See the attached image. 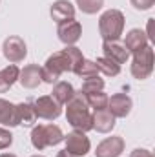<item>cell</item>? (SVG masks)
<instances>
[{
  "mask_svg": "<svg viewBox=\"0 0 155 157\" xmlns=\"http://www.w3.org/2000/svg\"><path fill=\"white\" fill-rule=\"evenodd\" d=\"M75 95V88L70 84V82H57L55 88H53V99L62 106V104H68Z\"/></svg>",
  "mask_w": 155,
  "mask_h": 157,
  "instance_id": "cell-19",
  "label": "cell"
},
{
  "mask_svg": "<svg viewBox=\"0 0 155 157\" xmlns=\"http://www.w3.org/2000/svg\"><path fill=\"white\" fill-rule=\"evenodd\" d=\"M99 31L104 40H119L124 31V15L119 9H108L99 18Z\"/></svg>",
  "mask_w": 155,
  "mask_h": 157,
  "instance_id": "cell-2",
  "label": "cell"
},
{
  "mask_svg": "<svg viewBox=\"0 0 155 157\" xmlns=\"http://www.w3.org/2000/svg\"><path fill=\"white\" fill-rule=\"evenodd\" d=\"M122 152H124V139L113 135V137L104 139V141L97 146L95 155L97 157H119Z\"/></svg>",
  "mask_w": 155,
  "mask_h": 157,
  "instance_id": "cell-12",
  "label": "cell"
},
{
  "mask_svg": "<svg viewBox=\"0 0 155 157\" xmlns=\"http://www.w3.org/2000/svg\"><path fill=\"white\" fill-rule=\"evenodd\" d=\"M0 124L4 126H18L17 106L6 99H0Z\"/></svg>",
  "mask_w": 155,
  "mask_h": 157,
  "instance_id": "cell-17",
  "label": "cell"
},
{
  "mask_svg": "<svg viewBox=\"0 0 155 157\" xmlns=\"http://www.w3.org/2000/svg\"><path fill=\"white\" fill-rule=\"evenodd\" d=\"M66 119L77 132H89L93 130V113L89 112V104L86 102V97L75 91L73 99L66 104Z\"/></svg>",
  "mask_w": 155,
  "mask_h": 157,
  "instance_id": "cell-1",
  "label": "cell"
},
{
  "mask_svg": "<svg viewBox=\"0 0 155 157\" xmlns=\"http://www.w3.org/2000/svg\"><path fill=\"white\" fill-rule=\"evenodd\" d=\"M0 157H17V155H15V154H2Z\"/></svg>",
  "mask_w": 155,
  "mask_h": 157,
  "instance_id": "cell-31",
  "label": "cell"
},
{
  "mask_svg": "<svg viewBox=\"0 0 155 157\" xmlns=\"http://www.w3.org/2000/svg\"><path fill=\"white\" fill-rule=\"evenodd\" d=\"M49 13L55 22H62V20H70L75 17V7L70 0H57V2H53Z\"/></svg>",
  "mask_w": 155,
  "mask_h": 157,
  "instance_id": "cell-13",
  "label": "cell"
},
{
  "mask_svg": "<svg viewBox=\"0 0 155 157\" xmlns=\"http://www.w3.org/2000/svg\"><path fill=\"white\" fill-rule=\"evenodd\" d=\"M95 64H97V70L100 71V73H104L106 77H115L120 73V66L113 62V60H110V59H106V57H100V59H97L95 60Z\"/></svg>",
  "mask_w": 155,
  "mask_h": 157,
  "instance_id": "cell-21",
  "label": "cell"
},
{
  "mask_svg": "<svg viewBox=\"0 0 155 157\" xmlns=\"http://www.w3.org/2000/svg\"><path fill=\"white\" fill-rule=\"evenodd\" d=\"M130 157H153V154L150 152V150H144V148H137V150H133Z\"/></svg>",
  "mask_w": 155,
  "mask_h": 157,
  "instance_id": "cell-29",
  "label": "cell"
},
{
  "mask_svg": "<svg viewBox=\"0 0 155 157\" xmlns=\"http://www.w3.org/2000/svg\"><path fill=\"white\" fill-rule=\"evenodd\" d=\"M57 157H77V155H73V154H70L68 150H60V152L57 154Z\"/></svg>",
  "mask_w": 155,
  "mask_h": 157,
  "instance_id": "cell-30",
  "label": "cell"
},
{
  "mask_svg": "<svg viewBox=\"0 0 155 157\" xmlns=\"http://www.w3.org/2000/svg\"><path fill=\"white\" fill-rule=\"evenodd\" d=\"M153 71V48L148 44L142 49L133 53V62H131V75L139 80L148 78Z\"/></svg>",
  "mask_w": 155,
  "mask_h": 157,
  "instance_id": "cell-5",
  "label": "cell"
},
{
  "mask_svg": "<svg viewBox=\"0 0 155 157\" xmlns=\"http://www.w3.org/2000/svg\"><path fill=\"white\" fill-rule=\"evenodd\" d=\"M124 46L130 53H135V51L142 49L144 46H148V35L141 29H131L124 39Z\"/></svg>",
  "mask_w": 155,
  "mask_h": 157,
  "instance_id": "cell-16",
  "label": "cell"
},
{
  "mask_svg": "<svg viewBox=\"0 0 155 157\" xmlns=\"http://www.w3.org/2000/svg\"><path fill=\"white\" fill-rule=\"evenodd\" d=\"M75 73H77L80 78H84V80H86V78H91V77H99V75H97V73H99L97 64H95L93 60H86V59L80 62V66L77 68Z\"/></svg>",
  "mask_w": 155,
  "mask_h": 157,
  "instance_id": "cell-23",
  "label": "cell"
},
{
  "mask_svg": "<svg viewBox=\"0 0 155 157\" xmlns=\"http://www.w3.org/2000/svg\"><path fill=\"white\" fill-rule=\"evenodd\" d=\"M102 90H104V80L99 77H91L84 80V84L80 88V93L88 95V93H95V91H102Z\"/></svg>",
  "mask_w": 155,
  "mask_h": 157,
  "instance_id": "cell-25",
  "label": "cell"
},
{
  "mask_svg": "<svg viewBox=\"0 0 155 157\" xmlns=\"http://www.w3.org/2000/svg\"><path fill=\"white\" fill-rule=\"evenodd\" d=\"M64 141H66V150L70 152V154H73V155H86L88 152H89V139L86 137V133L84 132H71V133H68V137H64Z\"/></svg>",
  "mask_w": 155,
  "mask_h": 157,
  "instance_id": "cell-9",
  "label": "cell"
},
{
  "mask_svg": "<svg viewBox=\"0 0 155 157\" xmlns=\"http://www.w3.org/2000/svg\"><path fill=\"white\" fill-rule=\"evenodd\" d=\"M86 97V102L89 104V108H93L95 112L99 110H106L108 108V95L104 91H95V93H88L84 95Z\"/></svg>",
  "mask_w": 155,
  "mask_h": 157,
  "instance_id": "cell-22",
  "label": "cell"
},
{
  "mask_svg": "<svg viewBox=\"0 0 155 157\" xmlns=\"http://www.w3.org/2000/svg\"><path fill=\"white\" fill-rule=\"evenodd\" d=\"M2 51H4V57H6L11 64L22 62V60L26 59V55H28L26 42L20 39V37H7V39L4 40Z\"/></svg>",
  "mask_w": 155,
  "mask_h": 157,
  "instance_id": "cell-6",
  "label": "cell"
},
{
  "mask_svg": "<svg viewBox=\"0 0 155 157\" xmlns=\"http://www.w3.org/2000/svg\"><path fill=\"white\" fill-rule=\"evenodd\" d=\"M18 75H20V70L17 64H9L6 66L2 71H0V93L7 91L17 80H18Z\"/></svg>",
  "mask_w": 155,
  "mask_h": 157,
  "instance_id": "cell-18",
  "label": "cell"
},
{
  "mask_svg": "<svg viewBox=\"0 0 155 157\" xmlns=\"http://www.w3.org/2000/svg\"><path fill=\"white\" fill-rule=\"evenodd\" d=\"M113 117H126L131 112V99L126 93H115L112 99H108V108H106Z\"/></svg>",
  "mask_w": 155,
  "mask_h": 157,
  "instance_id": "cell-11",
  "label": "cell"
},
{
  "mask_svg": "<svg viewBox=\"0 0 155 157\" xmlns=\"http://www.w3.org/2000/svg\"><path fill=\"white\" fill-rule=\"evenodd\" d=\"M130 2H131V6H133L135 9H139V11H146V9H150L155 4V0H130Z\"/></svg>",
  "mask_w": 155,
  "mask_h": 157,
  "instance_id": "cell-28",
  "label": "cell"
},
{
  "mask_svg": "<svg viewBox=\"0 0 155 157\" xmlns=\"http://www.w3.org/2000/svg\"><path fill=\"white\" fill-rule=\"evenodd\" d=\"M31 157H44V155H31Z\"/></svg>",
  "mask_w": 155,
  "mask_h": 157,
  "instance_id": "cell-32",
  "label": "cell"
},
{
  "mask_svg": "<svg viewBox=\"0 0 155 157\" xmlns=\"http://www.w3.org/2000/svg\"><path fill=\"white\" fill-rule=\"evenodd\" d=\"M57 35H59L60 42H64L66 46H73L80 39V35H82V26H80V22L75 20V18L62 20V22H59Z\"/></svg>",
  "mask_w": 155,
  "mask_h": 157,
  "instance_id": "cell-8",
  "label": "cell"
},
{
  "mask_svg": "<svg viewBox=\"0 0 155 157\" xmlns=\"http://www.w3.org/2000/svg\"><path fill=\"white\" fill-rule=\"evenodd\" d=\"M18 80H20V84L24 86V88H28V90H33V88H37L40 84V68L39 64H28L22 71H20V75H18Z\"/></svg>",
  "mask_w": 155,
  "mask_h": 157,
  "instance_id": "cell-14",
  "label": "cell"
},
{
  "mask_svg": "<svg viewBox=\"0 0 155 157\" xmlns=\"http://www.w3.org/2000/svg\"><path fill=\"white\" fill-rule=\"evenodd\" d=\"M64 71H71V62L64 51H59V53H53L46 60V64L40 68V77L44 82L53 84L60 78V75Z\"/></svg>",
  "mask_w": 155,
  "mask_h": 157,
  "instance_id": "cell-4",
  "label": "cell"
},
{
  "mask_svg": "<svg viewBox=\"0 0 155 157\" xmlns=\"http://www.w3.org/2000/svg\"><path fill=\"white\" fill-rule=\"evenodd\" d=\"M102 51H104V57L117 62L119 66L124 64L128 59H130V51L126 49L124 44H120L119 40H104L102 44Z\"/></svg>",
  "mask_w": 155,
  "mask_h": 157,
  "instance_id": "cell-10",
  "label": "cell"
},
{
  "mask_svg": "<svg viewBox=\"0 0 155 157\" xmlns=\"http://www.w3.org/2000/svg\"><path fill=\"white\" fill-rule=\"evenodd\" d=\"M11 143H13V135H11V132L6 130V128H0V150L9 148Z\"/></svg>",
  "mask_w": 155,
  "mask_h": 157,
  "instance_id": "cell-27",
  "label": "cell"
},
{
  "mask_svg": "<svg viewBox=\"0 0 155 157\" xmlns=\"http://www.w3.org/2000/svg\"><path fill=\"white\" fill-rule=\"evenodd\" d=\"M64 141V133L57 124H39L31 132V144L37 150H44L47 146H57Z\"/></svg>",
  "mask_w": 155,
  "mask_h": 157,
  "instance_id": "cell-3",
  "label": "cell"
},
{
  "mask_svg": "<svg viewBox=\"0 0 155 157\" xmlns=\"http://www.w3.org/2000/svg\"><path fill=\"white\" fill-rule=\"evenodd\" d=\"M66 55H68V59H70V62H71V71L75 73L77 71V68L80 66V62L84 60V57H82V51L75 48V46H66V49H62Z\"/></svg>",
  "mask_w": 155,
  "mask_h": 157,
  "instance_id": "cell-26",
  "label": "cell"
},
{
  "mask_svg": "<svg viewBox=\"0 0 155 157\" xmlns=\"http://www.w3.org/2000/svg\"><path fill=\"white\" fill-rule=\"evenodd\" d=\"M115 126V117L108 112V110H99L93 113V128L100 133H108L112 132Z\"/></svg>",
  "mask_w": 155,
  "mask_h": 157,
  "instance_id": "cell-15",
  "label": "cell"
},
{
  "mask_svg": "<svg viewBox=\"0 0 155 157\" xmlns=\"http://www.w3.org/2000/svg\"><path fill=\"white\" fill-rule=\"evenodd\" d=\"M78 9L86 15H95L97 11L102 9L104 6V0H77Z\"/></svg>",
  "mask_w": 155,
  "mask_h": 157,
  "instance_id": "cell-24",
  "label": "cell"
},
{
  "mask_svg": "<svg viewBox=\"0 0 155 157\" xmlns=\"http://www.w3.org/2000/svg\"><path fill=\"white\" fill-rule=\"evenodd\" d=\"M33 108H35V113L37 117L46 119V121H53L60 115V104L51 97V95H42L39 97L35 102H33Z\"/></svg>",
  "mask_w": 155,
  "mask_h": 157,
  "instance_id": "cell-7",
  "label": "cell"
},
{
  "mask_svg": "<svg viewBox=\"0 0 155 157\" xmlns=\"http://www.w3.org/2000/svg\"><path fill=\"white\" fill-rule=\"evenodd\" d=\"M17 117H18V124L22 126H31L37 121V113L31 102H22L17 104Z\"/></svg>",
  "mask_w": 155,
  "mask_h": 157,
  "instance_id": "cell-20",
  "label": "cell"
}]
</instances>
